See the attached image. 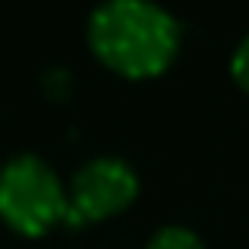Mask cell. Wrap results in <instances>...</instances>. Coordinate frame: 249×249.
<instances>
[{"label": "cell", "instance_id": "6da1fadb", "mask_svg": "<svg viewBox=\"0 0 249 249\" xmlns=\"http://www.w3.org/2000/svg\"><path fill=\"white\" fill-rule=\"evenodd\" d=\"M183 41L177 16L145 0H107L89 16V44L123 76H158L174 63Z\"/></svg>", "mask_w": 249, "mask_h": 249}, {"label": "cell", "instance_id": "7a4b0ae2", "mask_svg": "<svg viewBox=\"0 0 249 249\" xmlns=\"http://www.w3.org/2000/svg\"><path fill=\"white\" fill-rule=\"evenodd\" d=\"M0 218L25 237L67 221V186L41 155H13L0 167Z\"/></svg>", "mask_w": 249, "mask_h": 249}, {"label": "cell", "instance_id": "3957f363", "mask_svg": "<svg viewBox=\"0 0 249 249\" xmlns=\"http://www.w3.org/2000/svg\"><path fill=\"white\" fill-rule=\"evenodd\" d=\"M139 196V177L129 161L117 155H98L85 161L67 186V224L79 227L85 221L110 218L133 205Z\"/></svg>", "mask_w": 249, "mask_h": 249}, {"label": "cell", "instance_id": "277c9868", "mask_svg": "<svg viewBox=\"0 0 249 249\" xmlns=\"http://www.w3.org/2000/svg\"><path fill=\"white\" fill-rule=\"evenodd\" d=\"M145 249H205V243H202V237L196 231H189V227L164 224L158 233H152V240H148Z\"/></svg>", "mask_w": 249, "mask_h": 249}, {"label": "cell", "instance_id": "5b68a950", "mask_svg": "<svg viewBox=\"0 0 249 249\" xmlns=\"http://www.w3.org/2000/svg\"><path fill=\"white\" fill-rule=\"evenodd\" d=\"M231 73H233V79L249 91V32L243 35V41L237 44V51H233V57H231Z\"/></svg>", "mask_w": 249, "mask_h": 249}]
</instances>
